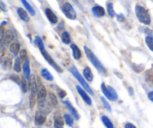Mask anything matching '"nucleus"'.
I'll return each mask as SVG.
<instances>
[{
	"instance_id": "1",
	"label": "nucleus",
	"mask_w": 153,
	"mask_h": 128,
	"mask_svg": "<svg viewBox=\"0 0 153 128\" xmlns=\"http://www.w3.org/2000/svg\"><path fill=\"white\" fill-rule=\"evenodd\" d=\"M84 49H85V52L87 57H88V59L91 61V62L92 63L93 65H94L100 73H102L103 75H107V70H106V69L105 68L104 66L101 64V62L99 61L98 58L95 56V55H94V52H92V50L86 46H84Z\"/></svg>"
},
{
	"instance_id": "2",
	"label": "nucleus",
	"mask_w": 153,
	"mask_h": 128,
	"mask_svg": "<svg viewBox=\"0 0 153 128\" xmlns=\"http://www.w3.org/2000/svg\"><path fill=\"white\" fill-rule=\"evenodd\" d=\"M135 13L137 19L144 25H149L151 23V17L147 10L139 4L135 6Z\"/></svg>"
},
{
	"instance_id": "3",
	"label": "nucleus",
	"mask_w": 153,
	"mask_h": 128,
	"mask_svg": "<svg viewBox=\"0 0 153 128\" xmlns=\"http://www.w3.org/2000/svg\"><path fill=\"white\" fill-rule=\"evenodd\" d=\"M70 71L71 72V73L73 74V76H74L75 77L78 79V80H79V82H80L81 85H82V87L84 88V89L86 90V91H88V92L91 95H94V92H93V91L91 90V88H90V86L88 85V84L87 83L86 81L85 80V79L83 78V76L80 74V73L78 71V70L76 68V67H75V66L72 65L71 67H70Z\"/></svg>"
},
{
	"instance_id": "4",
	"label": "nucleus",
	"mask_w": 153,
	"mask_h": 128,
	"mask_svg": "<svg viewBox=\"0 0 153 128\" xmlns=\"http://www.w3.org/2000/svg\"><path fill=\"white\" fill-rule=\"evenodd\" d=\"M61 10H62L63 13L66 16V17H67L68 19L73 20V19H76V17H77V14L75 11L74 8L69 2H65L62 4Z\"/></svg>"
},
{
	"instance_id": "5",
	"label": "nucleus",
	"mask_w": 153,
	"mask_h": 128,
	"mask_svg": "<svg viewBox=\"0 0 153 128\" xmlns=\"http://www.w3.org/2000/svg\"><path fill=\"white\" fill-rule=\"evenodd\" d=\"M40 52H41L42 55L44 57V58L46 60V61H47V62L49 63L51 66H52V67H53L54 68L57 70V71L60 72V73H62L63 72L62 69H61V67H60V66H58V64H57V63L54 61L53 58H52V57H51V55L48 53L47 51L45 49V48L40 49Z\"/></svg>"
},
{
	"instance_id": "6",
	"label": "nucleus",
	"mask_w": 153,
	"mask_h": 128,
	"mask_svg": "<svg viewBox=\"0 0 153 128\" xmlns=\"http://www.w3.org/2000/svg\"><path fill=\"white\" fill-rule=\"evenodd\" d=\"M46 94H47V93H46V88H45V87L43 86V85H42V86L40 87V89H39L37 95V101L39 107H44L45 102H46Z\"/></svg>"
},
{
	"instance_id": "7",
	"label": "nucleus",
	"mask_w": 153,
	"mask_h": 128,
	"mask_svg": "<svg viewBox=\"0 0 153 128\" xmlns=\"http://www.w3.org/2000/svg\"><path fill=\"white\" fill-rule=\"evenodd\" d=\"M13 38H14V34H13V31H10V30H6L2 37H1V44L7 46L8 43H10L13 40Z\"/></svg>"
},
{
	"instance_id": "8",
	"label": "nucleus",
	"mask_w": 153,
	"mask_h": 128,
	"mask_svg": "<svg viewBox=\"0 0 153 128\" xmlns=\"http://www.w3.org/2000/svg\"><path fill=\"white\" fill-rule=\"evenodd\" d=\"M76 88L77 90V91L79 92V94H80V96L82 97V98L83 99L84 101L87 103L88 105L91 106L92 104V100L91 99V97L88 96V94H87L86 91L83 89L82 88H81L79 85H76Z\"/></svg>"
},
{
	"instance_id": "9",
	"label": "nucleus",
	"mask_w": 153,
	"mask_h": 128,
	"mask_svg": "<svg viewBox=\"0 0 153 128\" xmlns=\"http://www.w3.org/2000/svg\"><path fill=\"white\" fill-rule=\"evenodd\" d=\"M46 120V114L43 111H38L35 115V124L40 126L45 123Z\"/></svg>"
},
{
	"instance_id": "10",
	"label": "nucleus",
	"mask_w": 153,
	"mask_h": 128,
	"mask_svg": "<svg viewBox=\"0 0 153 128\" xmlns=\"http://www.w3.org/2000/svg\"><path fill=\"white\" fill-rule=\"evenodd\" d=\"M45 14H46V17H47V19H49V21L51 23L55 24L58 22V17H57L55 13L49 7H46V10H45Z\"/></svg>"
},
{
	"instance_id": "11",
	"label": "nucleus",
	"mask_w": 153,
	"mask_h": 128,
	"mask_svg": "<svg viewBox=\"0 0 153 128\" xmlns=\"http://www.w3.org/2000/svg\"><path fill=\"white\" fill-rule=\"evenodd\" d=\"M29 89L31 91V94H34L36 95L37 92V82H36L35 77L34 75L30 76L29 79Z\"/></svg>"
},
{
	"instance_id": "12",
	"label": "nucleus",
	"mask_w": 153,
	"mask_h": 128,
	"mask_svg": "<svg viewBox=\"0 0 153 128\" xmlns=\"http://www.w3.org/2000/svg\"><path fill=\"white\" fill-rule=\"evenodd\" d=\"M92 12L93 14L94 15L97 17H102L105 15V9L103 8L102 6L100 5H96L94 7H93L92 8Z\"/></svg>"
},
{
	"instance_id": "13",
	"label": "nucleus",
	"mask_w": 153,
	"mask_h": 128,
	"mask_svg": "<svg viewBox=\"0 0 153 128\" xmlns=\"http://www.w3.org/2000/svg\"><path fill=\"white\" fill-rule=\"evenodd\" d=\"M16 12H17V14L19 16V18L22 20H23L24 22H28L29 21L30 18L28 16V14L23 8H22V7H18L17 10H16Z\"/></svg>"
},
{
	"instance_id": "14",
	"label": "nucleus",
	"mask_w": 153,
	"mask_h": 128,
	"mask_svg": "<svg viewBox=\"0 0 153 128\" xmlns=\"http://www.w3.org/2000/svg\"><path fill=\"white\" fill-rule=\"evenodd\" d=\"M72 50H73V56L76 60H79V58L82 57V52H81L80 49L76 46V44H71L70 46Z\"/></svg>"
},
{
	"instance_id": "15",
	"label": "nucleus",
	"mask_w": 153,
	"mask_h": 128,
	"mask_svg": "<svg viewBox=\"0 0 153 128\" xmlns=\"http://www.w3.org/2000/svg\"><path fill=\"white\" fill-rule=\"evenodd\" d=\"M64 103L67 106V108H68V109L70 110V112L72 113L73 116L75 118V119H76V120L79 119V113H78V112L76 111V109L73 107V105H72L69 101H64Z\"/></svg>"
},
{
	"instance_id": "16",
	"label": "nucleus",
	"mask_w": 153,
	"mask_h": 128,
	"mask_svg": "<svg viewBox=\"0 0 153 128\" xmlns=\"http://www.w3.org/2000/svg\"><path fill=\"white\" fill-rule=\"evenodd\" d=\"M20 49V45L18 42H13L10 45V50L12 53L14 55H17Z\"/></svg>"
},
{
	"instance_id": "17",
	"label": "nucleus",
	"mask_w": 153,
	"mask_h": 128,
	"mask_svg": "<svg viewBox=\"0 0 153 128\" xmlns=\"http://www.w3.org/2000/svg\"><path fill=\"white\" fill-rule=\"evenodd\" d=\"M83 73L84 76H85V78L87 80L89 81V82H92L93 79H94V75H93L91 68L89 67H86L84 69Z\"/></svg>"
},
{
	"instance_id": "18",
	"label": "nucleus",
	"mask_w": 153,
	"mask_h": 128,
	"mask_svg": "<svg viewBox=\"0 0 153 128\" xmlns=\"http://www.w3.org/2000/svg\"><path fill=\"white\" fill-rule=\"evenodd\" d=\"M22 70L25 75V78L30 79V67H29V61L28 59L24 61L23 65H22Z\"/></svg>"
},
{
	"instance_id": "19",
	"label": "nucleus",
	"mask_w": 153,
	"mask_h": 128,
	"mask_svg": "<svg viewBox=\"0 0 153 128\" xmlns=\"http://www.w3.org/2000/svg\"><path fill=\"white\" fill-rule=\"evenodd\" d=\"M1 64L4 69H10L12 66V58L10 56H5V58H2Z\"/></svg>"
},
{
	"instance_id": "20",
	"label": "nucleus",
	"mask_w": 153,
	"mask_h": 128,
	"mask_svg": "<svg viewBox=\"0 0 153 128\" xmlns=\"http://www.w3.org/2000/svg\"><path fill=\"white\" fill-rule=\"evenodd\" d=\"M54 124L55 128H63L64 127V120L60 115H55L54 118Z\"/></svg>"
},
{
	"instance_id": "21",
	"label": "nucleus",
	"mask_w": 153,
	"mask_h": 128,
	"mask_svg": "<svg viewBox=\"0 0 153 128\" xmlns=\"http://www.w3.org/2000/svg\"><path fill=\"white\" fill-rule=\"evenodd\" d=\"M61 37L62 42L64 43H65V44H69V43H70V42H71V37H70V34H69L68 31H63L62 34H61Z\"/></svg>"
},
{
	"instance_id": "22",
	"label": "nucleus",
	"mask_w": 153,
	"mask_h": 128,
	"mask_svg": "<svg viewBox=\"0 0 153 128\" xmlns=\"http://www.w3.org/2000/svg\"><path fill=\"white\" fill-rule=\"evenodd\" d=\"M41 76L43 79H46L48 81H52L53 80V76L51 74L50 72L47 70V69L44 68L41 70Z\"/></svg>"
},
{
	"instance_id": "23",
	"label": "nucleus",
	"mask_w": 153,
	"mask_h": 128,
	"mask_svg": "<svg viewBox=\"0 0 153 128\" xmlns=\"http://www.w3.org/2000/svg\"><path fill=\"white\" fill-rule=\"evenodd\" d=\"M57 103H58V100H57L55 94L52 93H49V96H48V104L50 106H55Z\"/></svg>"
},
{
	"instance_id": "24",
	"label": "nucleus",
	"mask_w": 153,
	"mask_h": 128,
	"mask_svg": "<svg viewBox=\"0 0 153 128\" xmlns=\"http://www.w3.org/2000/svg\"><path fill=\"white\" fill-rule=\"evenodd\" d=\"M21 1H22V4L24 5V7H25V9H26V10L29 12L30 14H31V16H34V15H35V11H34V8L31 7V4H30L27 1V0H21Z\"/></svg>"
},
{
	"instance_id": "25",
	"label": "nucleus",
	"mask_w": 153,
	"mask_h": 128,
	"mask_svg": "<svg viewBox=\"0 0 153 128\" xmlns=\"http://www.w3.org/2000/svg\"><path fill=\"white\" fill-rule=\"evenodd\" d=\"M101 89H102V91L103 92V94H105V96L108 100H112V101H113V99H112L111 95L110 92H109V91L108 90V88L105 86L104 82H102V83L101 84Z\"/></svg>"
},
{
	"instance_id": "26",
	"label": "nucleus",
	"mask_w": 153,
	"mask_h": 128,
	"mask_svg": "<svg viewBox=\"0 0 153 128\" xmlns=\"http://www.w3.org/2000/svg\"><path fill=\"white\" fill-rule=\"evenodd\" d=\"M102 121L103 124H105V126L107 128H114L113 124H112V122L111 121V120L109 119L107 116H105V115H103V116L102 117Z\"/></svg>"
},
{
	"instance_id": "27",
	"label": "nucleus",
	"mask_w": 153,
	"mask_h": 128,
	"mask_svg": "<svg viewBox=\"0 0 153 128\" xmlns=\"http://www.w3.org/2000/svg\"><path fill=\"white\" fill-rule=\"evenodd\" d=\"M34 44L39 48V49H43L44 47V44H43V42L42 40V39L40 38L39 36H36L35 38H34Z\"/></svg>"
},
{
	"instance_id": "28",
	"label": "nucleus",
	"mask_w": 153,
	"mask_h": 128,
	"mask_svg": "<svg viewBox=\"0 0 153 128\" xmlns=\"http://www.w3.org/2000/svg\"><path fill=\"white\" fill-rule=\"evenodd\" d=\"M107 10H108V13L109 16L111 17H114L115 16V11H114V4L113 3L110 2L107 4Z\"/></svg>"
},
{
	"instance_id": "29",
	"label": "nucleus",
	"mask_w": 153,
	"mask_h": 128,
	"mask_svg": "<svg viewBox=\"0 0 153 128\" xmlns=\"http://www.w3.org/2000/svg\"><path fill=\"white\" fill-rule=\"evenodd\" d=\"M21 87H22V92H24V93H26L27 91H28V88H29V84H28L26 79H25V77H23L22 79V82H21Z\"/></svg>"
},
{
	"instance_id": "30",
	"label": "nucleus",
	"mask_w": 153,
	"mask_h": 128,
	"mask_svg": "<svg viewBox=\"0 0 153 128\" xmlns=\"http://www.w3.org/2000/svg\"><path fill=\"white\" fill-rule=\"evenodd\" d=\"M64 121H65L66 124H67L68 126H70V127H72L73 124V117H72L70 115H69V114H66V115H64Z\"/></svg>"
},
{
	"instance_id": "31",
	"label": "nucleus",
	"mask_w": 153,
	"mask_h": 128,
	"mask_svg": "<svg viewBox=\"0 0 153 128\" xmlns=\"http://www.w3.org/2000/svg\"><path fill=\"white\" fill-rule=\"evenodd\" d=\"M107 88H108V90L109 91V92H110L111 95L112 99H113V101H115V100H117L118 96H117V94L116 91H115L111 86H110V85H108Z\"/></svg>"
},
{
	"instance_id": "32",
	"label": "nucleus",
	"mask_w": 153,
	"mask_h": 128,
	"mask_svg": "<svg viewBox=\"0 0 153 128\" xmlns=\"http://www.w3.org/2000/svg\"><path fill=\"white\" fill-rule=\"evenodd\" d=\"M21 61H22V60L19 58H16V59L15 60L13 68H14V70H16V72H18V73L21 71Z\"/></svg>"
},
{
	"instance_id": "33",
	"label": "nucleus",
	"mask_w": 153,
	"mask_h": 128,
	"mask_svg": "<svg viewBox=\"0 0 153 128\" xmlns=\"http://www.w3.org/2000/svg\"><path fill=\"white\" fill-rule=\"evenodd\" d=\"M145 41H146V45L149 47V49L150 50H152L153 52V38L150 36H147L145 39Z\"/></svg>"
},
{
	"instance_id": "34",
	"label": "nucleus",
	"mask_w": 153,
	"mask_h": 128,
	"mask_svg": "<svg viewBox=\"0 0 153 128\" xmlns=\"http://www.w3.org/2000/svg\"><path fill=\"white\" fill-rule=\"evenodd\" d=\"M100 99H101V100H102V102L103 105H104L105 108V109H107L108 111H109V112H111V108L110 104H109V103H108L107 100H106L103 97H100Z\"/></svg>"
},
{
	"instance_id": "35",
	"label": "nucleus",
	"mask_w": 153,
	"mask_h": 128,
	"mask_svg": "<svg viewBox=\"0 0 153 128\" xmlns=\"http://www.w3.org/2000/svg\"><path fill=\"white\" fill-rule=\"evenodd\" d=\"M19 58L22 61H26L27 60V52L25 49H22L19 52Z\"/></svg>"
},
{
	"instance_id": "36",
	"label": "nucleus",
	"mask_w": 153,
	"mask_h": 128,
	"mask_svg": "<svg viewBox=\"0 0 153 128\" xmlns=\"http://www.w3.org/2000/svg\"><path fill=\"white\" fill-rule=\"evenodd\" d=\"M10 79L14 81V82L17 84H21V82H22V80H20L19 76L16 74H12L11 76H10Z\"/></svg>"
},
{
	"instance_id": "37",
	"label": "nucleus",
	"mask_w": 153,
	"mask_h": 128,
	"mask_svg": "<svg viewBox=\"0 0 153 128\" xmlns=\"http://www.w3.org/2000/svg\"><path fill=\"white\" fill-rule=\"evenodd\" d=\"M36 95H34V94H31L29 97V101H30V106L31 107H33L34 106L36 103Z\"/></svg>"
},
{
	"instance_id": "38",
	"label": "nucleus",
	"mask_w": 153,
	"mask_h": 128,
	"mask_svg": "<svg viewBox=\"0 0 153 128\" xmlns=\"http://www.w3.org/2000/svg\"><path fill=\"white\" fill-rule=\"evenodd\" d=\"M58 94L61 99H63L66 95H67V92H66L64 90L59 88V89H58Z\"/></svg>"
},
{
	"instance_id": "39",
	"label": "nucleus",
	"mask_w": 153,
	"mask_h": 128,
	"mask_svg": "<svg viewBox=\"0 0 153 128\" xmlns=\"http://www.w3.org/2000/svg\"><path fill=\"white\" fill-rule=\"evenodd\" d=\"M117 20L119 21V22H123V21L125 20V16H124L123 14H122V13L118 14L117 16Z\"/></svg>"
},
{
	"instance_id": "40",
	"label": "nucleus",
	"mask_w": 153,
	"mask_h": 128,
	"mask_svg": "<svg viewBox=\"0 0 153 128\" xmlns=\"http://www.w3.org/2000/svg\"><path fill=\"white\" fill-rule=\"evenodd\" d=\"M124 127L125 128H136L135 126H134L133 124H131V123H126V124H125V126H124Z\"/></svg>"
},
{
	"instance_id": "41",
	"label": "nucleus",
	"mask_w": 153,
	"mask_h": 128,
	"mask_svg": "<svg viewBox=\"0 0 153 128\" xmlns=\"http://www.w3.org/2000/svg\"><path fill=\"white\" fill-rule=\"evenodd\" d=\"M0 6H1V10H3V11H7V9H6L5 5L4 4V3H3L2 1H0Z\"/></svg>"
},
{
	"instance_id": "42",
	"label": "nucleus",
	"mask_w": 153,
	"mask_h": 128,
	"mask_svg": "<svg viewBox=\"0 0 153 128\" xmlns=\"http://www.w3.org/2000/svg\"><path fill=\"white\" fill-rule=\"evenodd\" d=\"M148 98H149L151 101L153 102V91L148 93Z\"/></svg>"
}]
</instances>
